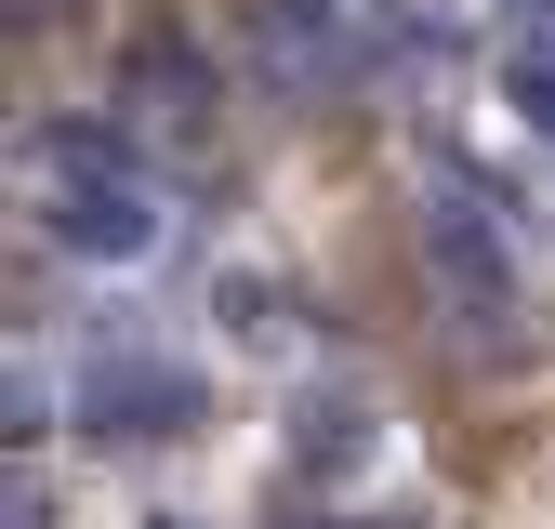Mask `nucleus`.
Listing matches in <instances>:
<instances>
[{
	"label": "nucleus",
	"mask_w": 555,
	"mask_h": 529,
	"mask_svg": "<svg viewBox=\"0 0 555 529\" xmlns=\"http://www.w3.org/2000/svg\"><path fill=\"white\" fill-rule=\"evenodd\" d=\"M292 450L318 463V477H344V463L371 450V411H358V397H305V437H292Z\"/></svg>",
	"instance_id": "39448f33"
},
{
	"label": "nucleus",
	"mask_w": 555,
	"mask_h": 529,
	"mask_svg": "<svg viewBox=\"0 0 555 529\" xmlns=\"http://www.w3.org/2000/svg\"><path fill=\"white\" fill-rule=\"evenodd\" d=\"M424 279H437V318L463 345H516L529 331V251H516V212L476 172H437L424 185Z\"/></svg>",
	"instance_id": "f03ea898"
},
{
	"label": "nucleus",
	"mask_w": 555,
	"mask_h": 529,
	"mask_svg": "<svg viewBox=\"0 0 555 529\" xmlns=\"http://www.w3.org/2000/svg\"><path fill=\"white\" fill-rule=\"evenodd\" d=\"M251 66L292 106H331L397 66V27H384V0H251Z\"/></svg>",
	"instance_id": "7ed1b4c3"
},
{
	"label": "nucleus",
	"mask_w": 555,
	"mask_h": 529,
	"mask_svg": "<svg viewBox=\"0 0 555 529\" xmlns=\"http://www.w3.org/2000/svg\"><path fill=\"white\" fill-rule=\"evenodd\" d=\"M292 529H331V516H292Z\"/></svg>",
	"instance_id": "1a4fd4ad"
},
{
	"label": "nucleus",
	"mask_w": 555,
	"mask_h": 529,
	"mask_svg": "<svg viewBox=\"0 0 555 529\" xmlns=\"http://www.w3.org/2000/svg\"><path fill=\"white\" fill-rule=\"evenodd\" d=\"M27 172H40V238L80 251V264H146V251L172 238L159 172L132 159L106 119H53V132H27Z\"/></svg>",
	"instance_id": "f257e3e1"
},
{
	"label": "nucleus",
	"mask_w": 555,
	"mask_h": 529,
	"mask_svg": "<svg viewBox=\"0 0 555 529\" xmlns=\"http://www.w3.org/2000/svg\"><path fill=\"white\" fill-rule=\"evenodd\" d=\"M159 529H198V516H159Z\"/></svg>",
	"instance_id": "6e6552de"
},
{
	"label": "nucleus",
	"mask_w": 555,
	"mask_h": 529,
	"mask_svg": "<svg viewBox=\"0 0 555 529\" xmlns=\"http://www.w3.org/2000/svg\"><path fill=\"white\" fill-rule=\"evenodd\" d=\"M516 14H542V27H555V0H516Z\"/></svg>",
	"instance_id": "0eeeda50"
},
{
	"label": "nucleus",
	"mask_w": 555,
	"mask_h": 529,
	"mask_svg": "<svg viewBox=\"0 0 555 529\" xmlns=\"http://www.w3.org/2000/svg\"><path fill=\"white\" fill-rule=\"evenodd\" d=\"M198 424V371L159 358V345H106L80 358V437H119V450H159Z\"/></svg>",
	"instance_id": "20e7f679"
},
{
	"label": "nucleus",
	"mask_w": 555,
	"mask_h": 529,
	"mask_svg": "<svg viewBox=\"0 0 555 529\" xmlns=\"http://www.w3.org/2000/svg\"><path fill=\"white\" fill-rule=\"evenodd\" d=\"M516 119H529V132H555V40H529V53H516Z\"/></svg>",
	"instance_id": "423d86ee"
}]
</instances>
